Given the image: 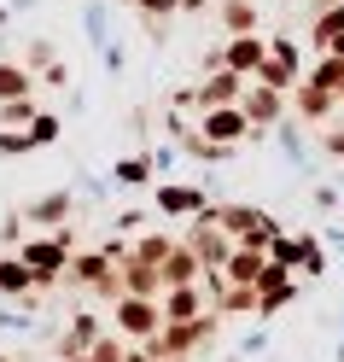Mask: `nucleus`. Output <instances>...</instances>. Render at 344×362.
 Instances as JSON below:
<instances>
[{"label":"nucleus","instance_id":"2","mask_svg":"<svg viewBox=\"0 0 344 362\" xmlns=\"http://www.w3.org/2000/svg\"><path fill=\"white\" fill-rule=\"evenodd\" d=\"M111 322H117V333H129V339H152L158 327H164V310H158L152 298H117V310H111Z\"/></svg>","mask_w":344,"mask_h":362},{"label":"nucleus","instance_id":"3","mask_svg":"<svg viewBox=\"0 0 344 362\" xmlns=\"http://www.w3.org/2000/svg\"><path fill=\"white\" fill-rule=\"evenodd\" d=\"M158 310H164V327L204 322V292H198V286H170V298L158 304Z\"/></svg>","mask_w":344,"mask_h":362},{"label":"nucleus","instance_id":"11","mask_svg":"<svg viewBox=\"0 0 344 362\" xmlns=\"http://www.w3.org/2000/svg\"><path fill=\"white\" fill-rule=\"evenodd\" d=\"M0 24H6V18H0Z\"/></svg>","mask_w":344,"mask_h":362},{"label":"nucleus","instance_id":"4","mask_svg":"<svg viewBox=\"0 0 344 362\" xmlns=\"http://www.w3.org/2000/svg\"><path fill=\"white\" fill-rule=\"evenodd\" d=\"M274 111H280V100H274V88H251V94L239 100V117H245L251 129H257V123H268Z\"/></svg>","mask_w":344,"mask_h":362},{"label":"nucleus","instance_id":"1","mask_svg":"<svg viewBox=\"0 0 344 362\" xmlns=\"http://www.w3.org/2000/svg\"><path fill=\"white\" fill-rule=\"evenodd\" d=\"M64 257H71L64 234H53V240H24V252H18V263L30 269V281H53V275H64Z\"/></svg>","mask_w":344,"mask_h":362},{"label":"nucleus","instance_id":"5","mask_svg":"<svg viewBox=\"0 0 344 362\" xmlns=\"http://www.w3.org/2000/svg\"><path fill=\"white\" fill-rule=\"evenodd\" d=\"M268 53H263V41H251V35H239L234 47H227V71H257Z\"/></svg>","mask_w":344,"mask_h":362},{"label":"nucleus","instance_id":"10","mask_svg":"<svg viewBox=\"0 0 344 362\" xmlns=\"http://www.w3.org/2000/svg\"><path fill=\"white\" fill-rule=\"evenodd\" d=\"M64 205H71V199H64V193H53V199H41V205L30 211V222H64Z\"/></svg>","mask_w":344,"mask_h":362},{"label":"nucleus","instance_id":"9","mask_svg":"<svg viewBox=\"0 0 344 362\" xmlns=\"http://www.w3.org/2000/svg\"><path fill=\"white\" fill-rule=\"evenodd\" d=\"M158 205H164L170 216H181V211L198 205V193H187V187H164V193H158Z\"/></svg>","mask_w":344,"mask_h":362},{"label":"nucleus","instance_id":"6","mask_svg":"<svg viewBox=\"0 0 344 362\" xmlns=\"http://www.w3.org/2000/svg\"><path fill=\"white\" fill-rule=\"evenodd\" d=\"M12 100H30V71L0 64V105H12Z\"/></svg>","mask_w":344,"mask_h":362},{"label":"nucleus","instance_id":"7","mask_svg":"<svg viewBox=\"0 0 344 362\" xmlns=\"http://www.w3.org/2000/svg\"><path fill=\"white\" fill-rule=\"evenodd\" d=\"M30 117H35V105H30V100H12V105H0V129H12V134H18V129L30 134Z\"/></svg>","mask_w":344,"mask_h":362},{"label":"nucleus","instance_id":"8","mask_svg":"<svg viewBox=\"0 0 344 362\" xmlns=\"http://www.w3.org/2000/svg\"><path fill=\"white\" fill-rule=\"evenodd\" d=\"M30 286H35V281H30V269L18 263V257L0 263V292H30Z\"/></svg>","mask_w":344,"mask_h":362}]
</instances>
